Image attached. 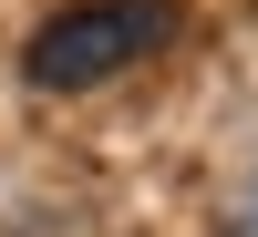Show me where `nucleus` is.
<instances>
[{"instance_id": "nucleus-1", "label": "nucleus", "mask_w": 258, "mask_h": 237, "mask_svg": "<svg viewBox=\"0 0 258 237\" xmlns=\"http://www.w3.org/2000/svg\"><path fill=\"white\" fill-rule=\"evenodd\" d=\"M176 41V0H73L21 41V83L31 93H93V83L135 72Z\"/></svg>"}, {"instance_id": "nucleus-2", "label": "nucleus", "mask_w": 258, "mask_h": 237, "mask_svg": "<svg viewBox=\"0 0 258 237\" xmlns=\"http://www.w3.org/2000/svg\"><path fill=\"white\" fill-rule=\"evenodd\" d=\"M248 237H258V206H248Z\"/></svg>"}]
</instances>
